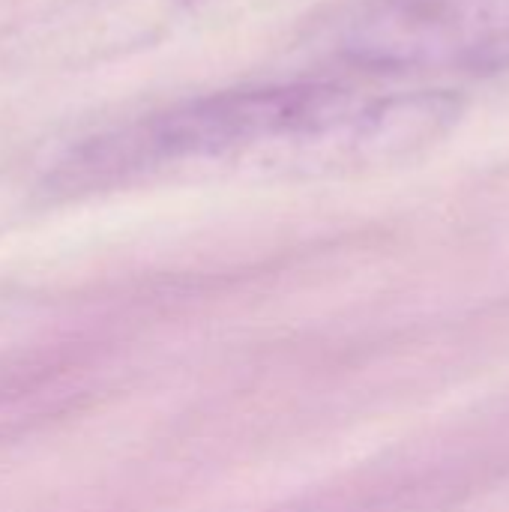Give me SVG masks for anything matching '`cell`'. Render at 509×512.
Here are the masks:
<instances>
[{
  "label": "cell",
  "mask_w": 509,
  "mask_h": 512,
  "mask_svg": "<svg viewBox=\"0 0 509 512\" xmlns=\"http://www.w3.org/2000/svg\"><path fill=\"white\" fill-rule=\"evenodd\" d=\"M432 132V102L417 90L366 93L336 81L246 87L96 135L60 162L54 183L102 186L147 168L270 141L291 144L318 165H378L420 153Z\"/></svg>",
  "instance_id": "obj_1"
},
{
  "label": "cell",
  "mask_w": 509,
  "mask_h": 512,
  "mask_svg": "<svg viewBox=\"0 0 509 512\" xmlns=\"http://www.w3.org/2000/svg\"><path fill=\"white\" fill-rule=\"evenodd\" d=\"M327 42L378 75H507L509 0H354L330 21Z\"/></svg>",
  "instance_id": "obj_2"
}]
</instances>
